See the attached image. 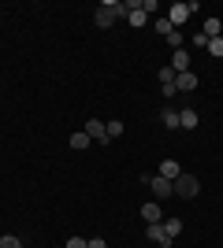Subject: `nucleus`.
<instances>
[{
	"label": "nucleus",
	"mask_w": 223,
	"mask_h": 248,
	"mask_svg": "<svg viewBox=\"0 0 223 248\" xmlns=\"http://www.w3.org/2000/svg\"><path fill=\"white\" fill-rule=\"evenodd\" d=\"M179 174H182V167L175 163V159H164V163H160V178H168V182H175Z\"/></svg>",
	"instance_id": "9d476101"
},
{
	"label": "nucleus",
	"mask_w": 223,
	"mask_h": 248,
	"mask_svg": "<svg viewBox=\"0 0 223 248\" xmlns=\"http://www.w3.org/2000/svg\"><path fill=\"white\" fill-rule=\"evenodd\" d=\"M127 22H130V26H138V30H141V26H145V22H149V15H145V11H141V4H134V8L127 11Z\"/></svg>",
	"instance_id": "9b49d317"
},
{
	"label": "nucleus",
	"mask_w": 223,
	"mask_h": 248,
	"mask_svg": "<svg viewBox=\"0 0 223 248\" xmlns=\"http://www.w3.org/2000/svg\"><path fill=\"white\" fill-rule=\"evenodd\" d=\"M93 22H97V26H101V30H108V26L116 22V11L108 8V4H101V8H97V15H93Z\"/></svg>",
	"instance_id": "0eeeda50"
},
{
	"label": "nucleus",
	"mask_w": 223,
	"mask_h": 248,
	"mask_svg": "<svg viewBox=\"0 0 223 248\" xmlns=\"http://www.w3.org/2000/svg\"><path fill=\"white\" fill-rule=\"evenodd\" d=\"M182 41H186V37H182L179 30H171V33H168V45H171V48H175V52L182 48Z\"/></svg>",
	"instance_id": "aec40b11"
},
{
	"label": "nucleus",
	"mask_w": 223,
	"mask_h": 248,
	"mask_svg": "<svg viewBox=\"0 0 223 248\" xmlns=\"http://www.w3.org/2000/svg\"><path fill=\"white\" fill-rule=\"evenodd\" d=\"M193 89H197V74H190V71L175 74V93H193Z\"/></svg>",
	"instance_id": "7ed1b4c3"
},
{
	"label": "nucleus",
	"mask_w": 223,
	"mask_h": 248,
	"mask_svg": "<svg viewBox=\"0 0 223 248\" xmlns=\"http://www.w3.org/2000/svg\"><path fill=\"white\" fill-rule=\"evenodd\" d=\"M145 186L153 189V197H156V200H168L171 193H175V186H171L168 178H160V174H149V182H145Z\"/></svg>",
	"instance_id": "f03ea898"
},
{
	"label": "nucleus",
	"mask_w": 223,
	"mask_h": 248,
	"mask_svg": "<svg viewBox=\"0 0 223 248\" xmlns=\"http://www.w3.org/2000/svg\"><path fill=\"white\" fill-rule=\"evenodd\" d=\"M82 130L89 134V141H101V145L108 141V130H104V123H101V119H89V123H86Z\"/></svg>",
	"instance_id": "20e7f679"
},
{
	"label": "nucleus",
	"mask_w": 223,
	"mask_h": 248,
	"mask_svg": "<svg viewBox=\"0 0 223 248\" xmlns=\"http://www.w3.org/2000/svg\"><path fill=\"white\" fill-rule=\"evenodd\" d=\"M64 248H86V241H82V237H71V241H67Z\"/></svg>",
	"instance_id": "5701e85b"
},
{
	"label": "nucleus",
	"mask_w": 223,
	"mask_h": 248,
	"mask_svg": "<svg viewBox=\"0 0 223 248\" xmlns=\"http://www.w3.org/2000/svg\"><path fill=\"white\" fill-rule=\"evenodd\" d=\"M164 233H168V237L175 241V237L182 233V218H164Z\"/></svg>",
	"instance_id": "4468645a"
},
{
	"label": "nucleus",
	"mask_w": 223,
	"mask_h": 248,
	"mask_svg": "<svg viewBox=\"0 0 223 248\" xmlns=\"http://www.w3.org/2000/svg\"><path fill=\"white\" fill-rule=\"evenodd\" d=\"M160 119H164V126H168V130H179V111H175V108H164V115H160Z\"/></svg>",
	"instance_id": "dca6fc26"
},
{
	"label": "nucleus",
	"mask_w": 223,
	"mask_h": 248,
	"mask_svg": "<svg viewBox=\"0 0 223 248\" xmlns=\"http://www.w3.org/2000/svg\"><path fill=\"white\" fill-rule=\"evenodd\" d=\"M201 33L208 37V41H212V37H223V22H220V19H205Z\"/></svg>",
	"instance_id": "f8f14e48"
},
{
	"label": "nucleus",
	"mask_w": 223,
	"mask_h": 248,
	"mask_svg": "<svg viewBox=\"0 0 223 248\" xmlns=\"http://www.w3.org/2000/svg\"><path fill=\"white\" fill-rule=\"evenodd\" d=\"M171 186H175V197H182V200H193V197H197V178H193V174H179Z\"/></svg>",
	"instance_id": "f257e3e1"
},
{
	"label": "nucleus",
	"mask_w": 223,
	"mask_h": 248,
	"mask_svg": "<svg viewBox=\"0 0 223 248\" xmlns=\"http://www.w3.org/2000/svg\"><path fill=\"white\" fill-rule=\"evenodd\" d=\"M164 19H168L171 26H175V30H179L182 22L190 19V8H186V4H171V15H164Z\"/></svg>",
	"instance_id": "423d86ee"
},
{
	"label": "nucleus",
	"mask_w": 223,
	"mask_h": 248,
	"mask_svg": "<svg viewBox=\"0 0 223 248\" xmlns=\"http://www.w3.org/2000/svg\"><path fill=\"white\" fill-rule=\"evenodd\" d=\"M171 30H175V26H171V22L168 19H156V33H160V37H168V33Z\"/></svg>",
	"instance_id": "412c9836"
},
{
	"label": "nucleus",
	"mask_w": 223,
	"mask_h": 248,
	"mask_svg": "<svg viewBox=\"0 0 223 248\" xmlns=\"http://www.w3.org/2000/svg\"><path fill=\"white\" fill-rule=\"evenodd\" d=\"M145 237L153 241V245H164V248H171V237L164 233V222H153V226L145 230Z\"/></svg>",
	"instance_id": "39448f33"
},
{
	"label": "nucleus",
	"mask_w": 223,
	"mask_h": 248,
	"mask_svg": "<svg viewBox=\"0 0 223 248\" xmlns=\"http://www.w3.org/2000/svg\"><path fill=\"white\" fill-rule=\"evenodd\" d=\"M190 41H193V48H208V37H205V33H201V30H197V33H193V37H190Z\"/></svg>",
	"instance_id": "4be33fe9"
},
{
	"label": "nucleus",
	"mask_w": 223,
	"mask_h": 248,
	"mask_svg": "<svg viewBox=\"0 0 223 248\" xmlns=\"http://www.w3.org/2000/svg\"><path fill=\"white\" fill-rule=\"evenodd\" d=\"M104 130H108V137H119V134H123V130H127V126L119 123V119H112V123H108Z\"/></svg>",
	"instance_id": "6ab92c4d"
},
{
	"label": "nucleus",
	"mask_w": 223,
	"mask_h": 248,
	"mask_svg": "<svg viewBox=\"0 0 223 248\" xmlns=\"http://www.w3.org/2000/svg\"><path fill=\"white\" fill-rule=\"evenodd\" d=\"M0 248H22V241L15 237V233H4V237H0Z\"/></svg>",
	"instance_id": "a211bd4d"
},
{
	"label": "nucleus",
	"mask_w": 223,
	"mask_h": 248,
	"mask_svg": "<svg viewBox=\"0 0 223 248\" xmlns=\"http://www.w3.org/2000/svg\"><path fill=\"white\" fill-rule=\"evenodd\" d=\"M179 126H182V130H197V111H193V108L179 111Z\"/></svg>",
	"instance_id": "ddd939ff"
},
{
	"label": "nucleus",
	"mask_w": 223,
	"mask_h": 248,
	"mask_svg": "<svg viewBox=\"0 0 223 248\" xmlns=\"http://www.w3.org/2000/svg\"><path fill=\"white\" fill-rule=\"evenodd\" d=\"M208 56L223 60V37H212V41H208Z\"/></svg>",
	"instance_id": "f3484780"
},
{
	"label": "nucleus",
	"mask_w": 223,
	"mask_h": 248,
	"mask_svg": "<svg viewBox=\"0 0 223 248\" xmlns=\"http://www.w3.org/2000/svg\"><path fill=\"white\" fill-rule=\"evenodd\" d=\"M86 248H108V245H104L101 237H93V241H86Z\"/></svg>",
	"instance_id": "b1692460"
},
{
	"label": "nucleus",
	"mask_w": 223,
	"mask_h": 248,
	"mask_svg": "<svg viewBox=\"0 0 223 248\" xmlns=\"http://www.w3.org/2000/svg\"><path fill=\"white\" fill-rule=\"evenodd\" d=\"M71 148H78V152H86V148H89V134H86V130H78V134H71Z\"/></svg>",
	"instance_id": "2eb2a0df"
},
{
	"label": "nucleus",
	"mask_w": 223,
	"mask_h": 248,
	"mask_svg": "<svg viewBox=\"0 0 223 248\" xmlns=\"http://www.w3.org/2000/svg\"><path fill=\"white\" fill-rule=\"evenodd\" d=\"M141 218H145L149 226H153V222H164V215H160V204H156V200H149V204H141Z\"/></svg>",
	"instance_id": "6e6552de"
},
{
	"label": "nucleus",
	"mask_w": 223,
	"mask_h": 248,
	"mask_svg": "<svg viewBox=\"0 0 223 248\" xmlns=\"http://www.w3.org/2000/svg\"><path fill=\"white\" fill-rule=\"evenodd\" d=\"M186 67H190V52H186V48L171 52V71H175V74H182Z\"/></svg>",
	"instance_id": "1a4fd4ad"
}]
</instances>
